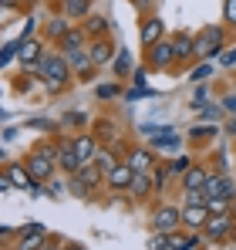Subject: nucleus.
Here are the masks:
<instances>
[{
	"label": "nucleus",
	"mask_w": 236,
	"mask_h": 250,
	"mask_svg": "<svg viewBox=\"0 0 236 250\" xmlns=\"http://www.w3.org/2000/svg\"><path fill=\"white\" fill-rule=\"evenodd\" d=\"M95 163L101 166V172H105V179H108V172H112V169H115L118 163H121V159H118L115 152H112V149L105 146V149H98V156H95Z\"/></svg>",
	"instance_id": "bb28decb"
},
{
	"label": "nucleus",
	"mask_w": 236,
	"mask_h": 250,
	"mask_svg": "<svg viewBox=\"0 0 236 250\" xmlns=\"http://www.w3.org/2000/svg\"><path fill=\"white\" fill-rule=\"evenodd\" d=\"M209 207L206 203H182V230H189V233H202L206 230V223H209Z\"/></svg>",
	"instance_id": "1a4fd4ad"
},
{
	"label": "nucleus",
	"mask_w": 236,
	"mask_h": 250,
	"mask_svg": "<svg viewBox=\"0 0 236 250\" xmlns=\"http://www.w3.org/2000/svg\"><path fill=\"white\" fill-rule=\"evenodd\" d=\"M81 27H84V34H88L91 41H95V38H108V17H105V14H95V10H91V14L81 21Z\"/></svg>",
	"instance_id": "4be33fe9"
},
{
	"label": "nucleus",
	"mask_w": 236,
	"mask_h": 250,
	"mask_svg": "<svg viewBox=\"0 0 236 250\" xmlns=\"http://www.w3.org/2000/svg\"><path fill=\"white\" fill-rule=\"evenodd\" d=\"M125 163L135 169V172H152V169L158 166L156 152H152L149 146H132V149L125 152Z\"/></svg>",
	"instance_id": "4468645a"
},
{
	"label": "nucleus",
	"mask_w": 236,
	"mask_h": 250,
	"mask_svg": "<svg viewBox=\"0 0 236 250\" xmlns=\"http://www.w3.org/2000/svg\"><path fill=\"white\" fill-rule=\"evenodd\" d=\"M47 244V227L44 223H20L17 227V240L7 250H40Z\"/></svg>",
	"instance_id": "0eeeda50"
},
{
	"label": "nucleus",
	"mask_w": 236,
	"mask_h": 250,
	"mask_svg": "<svg viewBox=\"0 0 236 250\" xmlns=\"http://www.w3.org/2000/svg\"><path fill=\"white\" fill-rule=\"evenodd\" d=\"M112 68H115L118 82H125V78H132V54H128L125 47H118V54H115V61H112Z\"/></svg>",
	"instance_id": "a878e982"
},
{
	"label": "nucleus",
	"mask_w": 236,
	"mask_h": 250,
	"mask_svg": "<svg viewBox=\"0 0 236 250\" xmlns=\"http://www.w3.org/2000/svg\"><path fill=\"white\" fill-rule=\"evenodd\" d=\"M172 47H176V64H179V71H182V68H193V64H196V58H193V47H196V34L176 31V34H172Z\"/></svg>",
	"instance_id": "f8f14e48"
},
{
	"label": "nucleus",
	"mask_w": 236,
	"mask_h": 250,
	"mask_svg": "<svg viewBox=\"0 0 236 250\" xmlns=\"http://www.w3.org/2000/svg\"><path fill=\"white\" fill-rule=\"evenodd\" d=\"M17 51H20V44H17V41L3 44V54H0V61H3V64H10V61H17Z\"/></svg>",
	"instance_id": "e433bc0d"
},
{
	"label": "nucleus",
	"mask_w": 236,
	"mask_h": 250,
	"mask_svg": "<svg viewBox=\"0 0 236 250\" xmlns=\"http://www.w3.org/2000/svg\"><path fill=\"white\" fill-rule=\"evenodd\" d=\"M145 247L149 250H169V233H149V240H145Z\"/></svg>",
	"instance_id": "473e14b6"
},
{
	"label": "nucleus",
	"mask_w": 236,
	"mask_h": 250,
	"mask_svg": "<svg viewBox=\"0 0 236 250\" xmlns=\"http://www.w3.org/2000/svg\"><path fill=\"white\" fill-rule=\"evenodd\" d=\"M162 38H165V24H162V17H158V14H145L142 24H138V41H142V47L149 51V47L158 44Z\"/></svg>",
	"instance_id": "9b49d317"
},
{
	"label": "nucleus",
	"mask_w": 236,
	"mask_h": 250,
	"mask_svg": "<svg viewBox=\"0 0 236 250\" xmlns=\"http://www.w3.org/2000/svg\"><path fill=\"white\" fill-rule=\"evenodd\" d=\"M34 27H38V21H34V17H27V21H24V31H20V38H17V41H31V38H38V34H34Z\"/></svg>",
	"instance_id": "a19ab883"
},
{
	"label": "nucleus",
	"mask_w": 236,
	"mask_h": 250,
	"mask_svg": "<svg viewBox=\"0 0 236 250\" xmlns=\"http://www.w3.org/2000/svg\"><path fill=\"white\" fill-rule=\"evenodd\" d=\"M75 135V149H78L81 163H95V156H98V149H101V142H98V135L88 128V132H71Z\"/></svg>",
	"instance_id": "f3484780"
},
{
	"label": "nucleus",
	"mask_w": 236,
	"mask_h": 250,
	"mask_svg": "<svg viewBox=\"0 0 236 250\" xmlns=\"http://www.w3.org/2000/svg\"><path fill=\"white\" fill-rule=\"evenodd\" d=\"M61 125H88V115L84 112H64Z\"/></svg>",
	"instance_id": "4c0bfd02"
},
{
	"label": "nucleus",
	"mask_w": 236,
	"mask_h": 250,
	"mask_svg": "<svg viewBox=\"0 0 236 250\" xmlns=\"http://www.w3.org/2000/svg\"><path fill=\"white\" fill-rule=\"evenodd\" d=\"M145 95H152L149 88H128L125 91V102H135V98H145Z\"/></svg>",
	"instance_id": "a18cd8bd"
},
{
	"label": "nucleus",
	"mask_w": 236,
	"mask_h": 250,
	"mask_svg": "<svg viewBox=\"0 0 236 250\" xmlns=\"http://www.w3.org/2000/svg\"><path fill=\"white\" fill-rule=\"evenodd\" d=\"M132 179H135V169L128 166L125 159L118 163L112 172H108V179H105V186L112 189V193H128V186H132Z\"/></svg>",
	"instance_id": "dca6fc26"
},
{
	"label": "nucleus",
	"mask_w": 236,
	"mask_h": 250,
	"mask_svg": "<svg viewBox=\"0 0 236 250\" xmlns=\"http://www.w3.org/2000/svg\"><path fill=\"white\" fill-rule=\"evenodd\" d=\"M209 172H213L209 166L193 163L186 176H179V189H182V193H186V189H202V186H206V179H209Z\"/></svg>",
	"instance_id": "aec40b11"
},
{
	"label": "nucleus",
	"mask_w": 236,
	"mask_h": 250,
	"mask_svg": "<svg viewBox=\"0 0 236 250\" xmlns=\"http://www.w3.org/2000/svg\"><path fill=\"white\" fill-rule=\"evenodd\" d=\"M24 166L31 169V176L38 179L40 186L51 183L58 176V139H38L27 156H24Z\"/></svg>",
	"instance_id": "f03ea898"
},
{
	"label": "nucleus",
	"mask_w": 236,
	"mask_h": 250,
	"mask_svg": "<svg viewBox=\"0 0 236 250\" xmlns=\"http://www.w3.org/2000/svg\"><path fill=\"white\" fill-rule=\"evenodd\" d=\"M40 250H64V244H44Z\"/></svg>",
	"instance_id": "09e8293b"
},
{
	"label": "nucleus",
	"mask_w": 236,
	"mask_h": 250,
	"mask_svg": "<svg viewBox=\"0 0 236 250\" xmlns=\"http://www.w3.org/2000/svg\"><path fill=\"white\" fill-rule=\"evenodd\" d=\"M233 233H236V209H230V213H213L209 223H206V230H202V237L209 244H223Z\"/></svg>",
	"instance_id": "423d86ee"
},
{
	"label": "nucleus",
	"mask_w": 236,
	"mask_h": 250,
	"mask_svg": "<svg viewBox=\"0 0 236 250\" xmlns=\"http://www.w3.org/2000/svg\"><path fill=\"white\" fill-rule=\"evenodd\" d=\"M88 54H91V61H95V68H105V64H112L118 54V47L112 38H95V41H88Z\"/></svg>",
	"instance_id": "2eb2a0df"
},
{
	"label": "nucleus",
	"mask_w": 236,
	"mask_h": 250,
	"mask_svg": "<svg viewBox=\"0 0 236 250\" xmlns=\"http://www.w3.org/2000/svg\"><path fill=\"white\" fill-rule=\"evenodd\" d=\"M193 163H196V159H193V156H176V159H172V163H169V172H172V176H186V172H189V166H193Z\"/></svg>",
	"instance_id": "7c9ffc66"
},
{
	"label": "nucleus",
	"mask_w": 236,
	"mask_h": 250,
	"mask_svg": "<svg viewBox=\"0 0 236 250\" xmlns=\"http://www.w3.org/2000/svg\"><path fill=\"white\" fill-rule=\"evenodd\" d=\"M223 115H226V108H223V105H213V102H209V105L202 108V122H219Z\"/></svg>",
	"instance_id": "f704fd0d"
},
{
	"label": "nucleus",
	"mask_w": 236,
	"mask_h": 250,
	"mask_svg": "<svg viewBox=\"0 0 236 250\" xmlns=\"http://www.w3.org/2000/svg\"><path fill=\"white\" fill-rule=\"evenodd\" d=\"M142 132L152 135V149H179V146H182V135H176L172 128H152V125H142Z\"/></svg>",
	"instance_id": "6ab92c4d"
},
{
	"label": "nucleus",
	"mask_w": 236,
	"mask_h": 250,
	"mask_svg": "<svg viewBox=\"0 0 236 250\" xmlns=\"http://www.w3.org/2000/svg\"><path fill=\"white\" fill-rule=\"evenodd\" d=\"M152 193H156V179H152V172H135V179H132V186H128L132 203H145Z\"/></svg>",
	"instance_id": "a211bd4d"
},
{
	"label": "nucleus",
	"mask_w": 236,
	"mask_h": 250,
	"mask_svg": "<svg viewBox=\"0 0 236 250\" xmlns=\"http://www.w3.org/2000/svg\"><path fill=\"white\" fill-rule=\"evenodd\" d=\"M233 139H236V135H233Z\"/></svg>",
	"instance_id": "5fc2aeb1"
},
{
	"label": "nucleus",
	"mask_w": 236,
	"mask_h": 250,
	"mask_svg": "<svg viewBox=\"0 0 236 250\" xmlns=\"http://www.w3.org/2000/svg\"><path fill=\"white\" fill-rule=\"evenodd\" d=\"M3 176L14 183V189H34V193H40V183L31 176V169L24 166V159L20 163H3Z\"/></svg>",
	"instance_id": "9d476101"
},
{
	"label": "nucleus",
	"mask_w": 236,
	"mask_h": 250,
	"mask_svg": "<svg viewBox=\"0 0 236 250\" xmlns=\"http://www.w3.org/2000/svg\"><path fill=\"white\" fill-rule=\"evenodd\" d=\"M31 128H40V132H51V122H44V119H31Z\"/></svg>",
	"instance_id": "49530a36"
},
{
	"label": "nucleus",
	"mask_w": 236,
	"mask_h": 250,
	"mask_svg": "<svg viewBox=\"0 0 236 250\" xmlns=\"http://www.w3.org/2000/svg\"><path fill=\"white\" fill-rule=\"evenodd\" d=\"M40 0H24V7H38Z\"/></svg>",
	"instance_id": "3c124183"
},
{
	"label": "nucleus",
	"mask_w": 236,
	"mask_h": 250,
	"mask_svg": "<svg viewBox=\"0 0 236 250\" xmlns=\"http://www.w3.org/2000/svg\"><path fill=\"white\" fill-rule=\"evenodd\" d=\"M209 75H213V61H199V64H193V71H189V82L202 84Z\"/></svg>",
	"instance_id": "c756f323"
},
{
	"label": "nucleus",
	"mask_w": 236,
	"mask_h": 250,
	"mask_svg": "<svg viewBox=\"0 0 236 250\" xmlns=\"http://www.w3.org/2000/svg\"><path fill=\"white\" fill-rule=\"evenodd\" d=\"M75 176H81L91 189H101V186H105V172H101V166H98V163H84Z\"/></svg>",
	"instance_id": "b1692460"
},
{
	"label": "nucleus",
	"mask_w": 236,
	"mask_h": 250,
	"mask_svg": "<svg viewBox=\"0 0 236 250\" xmlns=\"http://www.w3.org/2000/svg\"><path fill=\"white\" fill-rule=\"evenodd\" d=\"M149 230H156V233H176V230H182V207L162 200L158 207H152Z\"/></svg>",
	"instance_id": "39448f33"
},
{
	"label": "nucleus",
	"mask_w": 236,
	"mask_h": 250,
	"mask_svg": "<svg viewBox=\"0 0 236 250\" xmlns=\"http://www.w3.org/2000/svg\"><path fill=\"white\" fill-rule=\"evenodd\" d=\"M145 75H149V64H145V68H135V71H132V84H135V88H145Z\"/></svg>",
	"instance_id": "79ce46f5"
},
{
	"label": "nucleus",
	"mask_w": 236,
	"mask_h": 250,
	"mask_svg": "<svg viewBox=\"0 0 236 250\" xmlns=\"http://www.w3.org/2000/svg\"><path fill=\"white\" fill-rule=\"evenodd\" d=\"M64 250H84L81 244H64Z\"/></svg>",
	"instance_id": "8fccbe9b"
},
{
	"label": "nucleus",
	"mask_w": 236,
	"mask_h": 250,
	"mask_svg": "<svg viewBox=\"0 0 236 250\" xmlns=\"http://www.w3.org/2000/svg\"><path fill=\"white\" fill-rule=\"evenodd\" d=\"M223 21L236 27V0H223Z\"/></svg>",
	"instance_id": "c9c22d12"
},
{
	"label": "nucleus",
	"mask_w": 236,
	"mask_h": 250,
	"mask_svg": "<svg viewBox=\"0 0 236 250\" xmlns=\"http://www.w3.org/2000/svg\"><path fill=\"white\" fill-rule=\"evenodd\" d=\"M226 47H230V34H226V27L209 24V27H199L193 58H196V64H199V61H213V58H223Z\"/></svg>",
	"instance_id": "7ed1b4c3"
},
{
	"label": "nucleus",
	"mask_w": 236,
	"mask_h": 250,
	"mask_svg": "<svg viewBox=\"0 0 236 250\" xmlns=\"http://www.w3.org/2000/svg\"><path fill=\"white\" fill-rule=\"evenodd\" d=\"M38 78L44 82V88H47L51 95H58V91H64V88H71V82H75V68L68 64V58H64L58 47H47L44 58H40Z\"/></svg>",
	"instance_id": "f257e3e1"
},
{
	"label": "nucleus",
	"mask_w": 236,
	"mask_h": 250,
	"mask_svg": "<svg viewBox=\"0 0 236 250\" xmlns=\"http://www.w3.org/2000/svg\"><path fill=\"white\" fill-rule=\"evenodd\" d=\"M81 166H84V163H81L78 149H75V135L64 132V135L58 139V169H61L64 176H75Z\"/></svg>",
	"instance_id": "6e6552de"
},
{
	"label": "nucleus",
	"mask_w": 236,
	"mask_h": 250,
	"mask_svg": "<svg viewBox=\"0 0 236 250\" xmlns=\"http://www.w3.org/2000/svg\"><path fill=\"white\" fill-rule=\"evenodd\" d=\"M14 139H17V128H14V125H10V128H3V142H14Z\"/></svg>",
	"instance_id": "de8ad7c7"
},
{
	"label": "nucleus",
	"mask_w": 236,
	"mask_h": 250,
	"mask_svg": "<svg viewBox=\"0 0 236 250\" xmlns=\"http://www.w3.org/2000/svg\"><path fill=\"white\" fill-rule=\"evenodd\" d=\"M219 64L223 68H236V47H226V54L219 58Z\"/></svg>",
	"instance_id": "c03bdc74"
},
{
	"label": "nucleus",
	"mask_w": 236,
	"mask_h": 250,
	"mask_svg": "<svg viewBox=\"0 0 236 250\" xmlns=\"http://www.w3.org/2000/svg\"><path fill=\"white\" fill-rule=\"evenodd\" d=\"M91 132L98 135V142H115L118 139V125L112 119H98V122L91 125Z\"/></svg>",
	"instance_id": "393cba45"
},
{
	"label": "nucleus",
	"mask_w": 236,
	"mask_h": 250,
	"mask_svg": "<svg viewBox=\"0 0 236 250\" xmlns=\"http://www.w3.org/2000/svg\"><path fill=\"white\" fill-rule=\"evenodd\" d=\"M14 91H17V95H27V91H31V75L20 71V75L14 78Z\"/></svg>",
	"instance_id": "58836bf2"
},
{
	"label": "nucleus",
	"mask_w": 236,
	"mask_h": 250,
	"mask_svg": "<svg viewBox=\"0 0 236 250\" xmlns=\"http://www.w3.org/2000/svg\"><path fill=\"white\" fill-rule=\"evenodd\" d=\"M88 41H91V38L84 34V27L78 24V27H71V31L64 34V41L58 44V51H61V54H75V51H84Z\"/></svg>",
	"instance_id": "412c9836"
},
{
	"label": "nucleus",
	"mask_w": 236,
	"mask_h": 250,
	"mask_svg": "<svg viewBox=\"0 0 236 250\" xmlns=\"http://www.w3.org/2000/svg\"><path fill=\"white\" fill-rule=\"evenodd\" d=\"M145 64H149V71L179 75V64H176V47H172V34H165L158 44H152V47L145 51Z\"/></svg>",
	"instance_id": "20e7f679"
},
{
	"label": "nucleus",
	"mask_w": 236,
	"mask_h": 250,
	"mask_svg": "<svg viewBox=\"0 0 236 250\" xmlns=\"http://www.w3.org/2000/svg\"><path fill=\"white\" fill-rule=\"evenodd\" d=\"M206 102H209V91H206V88L199 84V88H196V95H193V102H189V105H193V108H199V105H206Z\"/></svg>",
	"instance_id": "37998d69"
},
{
	"label": "nucleus",
	"mask_w": 236,
	"mask_h": 250,
	"mask_svg": "<svg viewBox=\"0 0 236 250\" xmlns=\"http://www.w3.org/2000/svg\"><path fill=\"white\" fill-rule=\"evenodd\" d=\"M209 135H216V128H206V125H196V128H189V142H209Z\"/></svg>",
	"instance_id": "72a5a7b5"
},
{
	"label": "nucleus",
	"mask_w": 236,
	"mask_h": 250,
	"mask_svg": "<svg viewBox=\"0 0 236 250\" xmlns=\"http://www.w3.org/2000/svg\"><path fill=\"white\" fill-rule=\"evenodd\" d=\"M68 193H71V196H78V200H91V193H95V189H91L81 176H68Z\"/></svg>",
	"instance_id": "cd10ccee"
},
{
	"label": "nucleus",
	"mask_w": 236,
	"mask_h": 250,
	"mask_svg": "<svg viewBox=\"0 0 236 250\" xmlns=\"http://www.w3.org/2000/svg\"><path fill=\"white\" fill-rule=\"evenodd\" d=\"M58 3H61V0H58Z\"/></svg>",
	"instance_id": "603ef678"
},
{
	"label": "nucleus",
	"mask_w": 236,
	"mask_h": 250,
	"mask_svg": "<svg viewBox=\"0 0 236 250\" xmlns=\"http://www.w3.org/2000/svg\"><path fill=\"white\" fill-rule=\"evenodd\" d=\"M91 7H95V0H61V14L71 21H84L91 14Z\"/></svg>",
	"instance_id": "5701e85b"
},
{
	"label": "nucleus",
	"mask_w": 236,
	"mask_h": 250,
	"mask_svg": "<svg viewBox=\"0 0 236 250\" xmlns=\"http://www.w3.org/2000/svg\"><path fill=\"white\" fill-rule=\"evenodd\" d=\"M219 105L226 108V115H236V88H233V91H226V95L219 98Z\"/></svg>",
	"instance_id": "ea45409f"
},
{
	"label": "nucleus",
	"mask_w": 236,
	"mask_h": 250,
	"mask_svg": "<svg viewBox=\"0 0 236 250\" xmlns=\"http://www.w3.org/2000/svg\"><path fill=\"white\" fill-rule=\"evenodd\" d=\"M233 237H236V233H233Z\"/></svg>",
	"instance_id": "864d4df0"
},
{
	"label": "nucleus",
	"mask_w": 236,
	"mask_h": 250,
	"mask_svg": "<svg viewBox=\"0 0 236 250\" xmlns=\"http://www.w3.org/2000/svg\"><path fill=\"white\" fill-rule=\"evenodd\" d=\"M118 95H125L118 82H108V84H98V88H95V98H98V102H112Z\"/></svg>",
	"instance_id": "c85d7f7f"
},
{
	"label": "nucleus",
	"mask_w": 236,
	"mask_h": 250,
	"mask_svg": "<svg viewBox=\"0 0 236 250\" xmlns=\"http://www.w3.org/2000/svg\"><path fill=\"white\" fill-rule=\"evenodd\" d=\"M206 207H209V213H230V209H233V200H226V196H209Z\"/></svg>",
	"instance_id": "2f4dec72"
},
{
	"label": "nucleus",
	"mask_w": 236,
	"mask_h": 250,
	"mask_svg": "<svg viewBox=\"0 0 236 250\" xmlns=\"http://www.w3.org/2000/svg\"><path fill=\"white\" fill-rule=\"evenodd\" d=\"M71 24H75V21H71V17H64V14L58 10V14H54V17H47V24L40 27V38H44V41H51V47H58V44L64 41V34L71 31Z\"/></svg>",
	"instance_id": "ddd939ff"
}]
</instances>
